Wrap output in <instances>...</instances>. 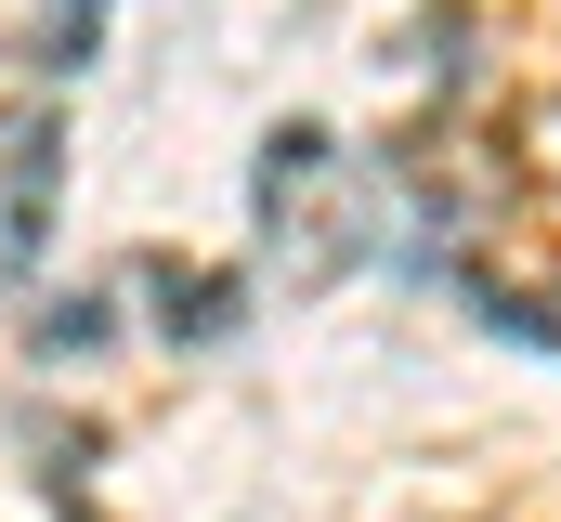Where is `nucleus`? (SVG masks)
I'll use <instances>...</instances> for the list:
<instances>
[{
    "instance_id": "1",
    "label": "nucleus",
    "mask_w": 561,
    "mask_h": 522,
    "mask_svg": "<svg viewBox=\"0 0 561 522\" xmlns=\"http://www.w3.org/2000/svg\"><path fill=\"white\" fill-rule=\"evenodd\" d=\"M39 196H53V118H13L0 130V249L13 261L39 249Z\"/></svg>"
}]
</instances>
